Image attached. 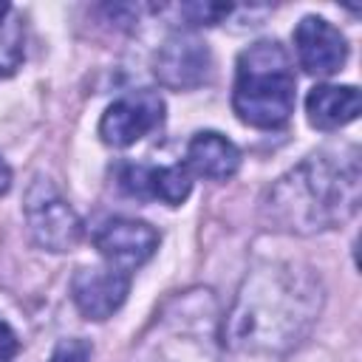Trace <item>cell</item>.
Returning <instances> with one entry per match:
<instances>
[{"label":"cell","mask_w":362,"mask_h":362,"mask_svg":"<svg viewBox=\"0 0 362 362\" xmlns=\"http://www.w3.org/2000/svg\"><path fill=\"white\" fill-rule=\"evenodd\" d=\"M119 187L139 201H161L178 206L189 195V173L181 164L173 167H147V164H127L119 173Z\"/></svg>","instance_id":"cell-11"},{"label":"cell","mask_w":362,"mask_h":362,"mask_svg":"<svg viewBox=\"0 0 362 362\" xmlns=\"http://www.w3.org/2000/svg\"><path fill=\"white\" fill-rule=\"evenodd\" d=\"M153 71L161 85L187 90V88H198L201 82H206L212 71V57H209L206 42H201L198 37L175 34L158 48Z\"/></svg>","instance_id":"cell-10"},{"label":"cell","mask_w":362,"mask_h":362,"mask_svg":"<svg viewBox=\"0 0 362 362\" xmlns=\"http://www.w3.org/2000/svg\"><path fill=\"white\" fill-rule=\"evenodd\" d=\"M11 187V167L6 164V158L0 156V195H6Z\"/></svg>","instance_id":"cell-17"},{"label":"cell","mask_w":362,"mask_h":362,"mask_svg":"<svg viewBox=\"0 0 362 362\" xmlns=\"http://www.w3.org/2000/svg\"><path fill=\"white\" fill-rule=\"evenodd\" d=\"M93 246L110 266L130 272L156 255L158 232L136 218H110L93 232Z\"/></svg>","instance_id":"cell-8"},{"label":"cell","mask_w":362,"mask_h":362,"mask_svg":"<svg viewBox=\"0 0 362 362\" xmlns=\"http://www.w3.org/2000/svg\"><path fill=\"white\" fill-rule=\"evenodd\" d=\"M23 212L31 238L48 252H71L82 240V221L62 192L42 175H37L25 192Z\"/></svg>","instance_id":"cell-5"},{"label":"cell","mask_w":362,"mask_h":362,"mask_svg":"<svg viewBox=\"0 0 362 362\" xmlns=\"http://www.w3.org/2000/svg\"><path fill=\"white\" fill-rule=\"evenodd\" d=\"M23 17L11 3H0V76H8L23 62Z\"/></svg>","instance_id":"cell-14"},{"label":"cell","mask_w":362,"mask_h":362,"mask_svg":"<svg viewBox=\"0 0 362 362\" xmlns=\"http://www.w3.org/2000/svg\"><path fill=\"white\" fill-rule=\"evenodd\" d=\"M130 291V272H122L110 263L76 269L71 280V300L88 320H107L122 308Z\"/></svg>","instance_id":"cell-7"},{"label":"cell","mask_w":362,"mask_h":362,"mask_svg":"<svg viewBox=\"0 0 362 362\" xmlns=\"http://www.w3.org/2000/svg\"><path fill=\"white\" fill-rule=\"evenodd\" d=\"M359 150H320L280 175L263 198L260 218L269 229L314 235L351 221L359 209Z\"/></svg>","instance_id":"cell-2"},{"label":"cell","mask_w":362,"mask_h":362,"mask_svg":"<svg viewBox=\"0 0 362 362\" xmlns=\"http://www.w3.org/2000/svg\"><path fill=\"white\" fill-rule=\"evenodd\" d=\"M161 119H164L161 96L153 90H136L107 105L99 122V136L110 147H130L139 139H144L150 130H156Z\"/></svg>","instance_id":"cell-6"},{"label":"cell","mask_w":362,"mask_h":362,"mask_svg":"<svg viewBox=\"0 0 362 362\" xmlns=\"http://www.w3.org/2000/svg\"><path fill=\"white\" fill-rule=\"evenodd\" d=\"M90 342L79 339V337H71V339H59L51 359L48 362H90Z\"/></svg>","instance_id":"cell-15"},{"label":"cell","mask_w":362,"mask_h":362,"mask_svg":"<svg viewBox=\"0 0 362 362\" xmlns=\"http://www.w3.org/2000/svg\"><path fill=\"white\" fill-rule=\"evenodd\" d=\"M294 51L297 62L311 76H331L348 59V42L339 28H334L322 17H303L294 28Z\"/></svg>","instance_id":"cell-9"},{"label":"cell","mask_w":362,"mask_h":362,"mask_svg":"<svg viewBox=\"0 0 362 362\" xmlns=\"http://www.w3.org/2000/svg\"><path fill=\"white\" fill-rule=\"evenodd\" d=\"M17 354H20V339L14 328L0 320V362H14Z\"/></svg>","instance_id":"cell-16"},{"label":"cell","mask_w":362,"mask_h":362,"mask_svg":"<svg viewBox=\"0 0 362 362\" xmlns=\"http://www.w3.org/2000/svg\"><path fill=\"white\" fill-rule=\"evenodd\" d=\"M322 300L314 269L291 260L255 263L221 325L226 362H286L311 334Z\"/></svg>","instance_id":"cell-1"},{"label":"cell","mask_w":362,"mask_h":362,"mask_svg":"<svg viewBox=\"0 0 362 362\" xmlns=\"http://www.w3.org/2000/svg\"><path fill=\"white\" fill-rule=\"evenodd\" d=\"M240 167V150L215 130H201L187 144L184 170H192L209 181H226Z\"/></svg>","instance_id":"cell-12"},{"label":"cell","mask_w":362,"mask_h":362,"mask_svg":"<svg viewBox=\"0 0 362 362\" xmlns=\"http://www.w3.org/2000/svg\"><path fill=\"white\" fill-rule=\"evenodd\" d=\"M359 107L362 99L354 85H317L305 96V113L317 130L345 127L359 116Z\"/></svg>","instance_id":"cell-13"},{"label":"cell","mask_w":362,"mask_h":362,"mask_svg":"<svg viewBox=\"0 0 362 362\" xmlns=\"http://www.w3.org/2000/svg\"><path fill=\"white\" fill-rule=\"evenodd\" d=\"M294 68L277 40H257L240 51L235 65L232 107L257 130L283 127L294 113Z\"/></svg>","instance_id":"cell-4"},{"label":"cell","mask_w":362,"mask_h":362,"mask_svg":"<svg viewBox=\"0 0 362 362\" xmlns=\"http://www.w3.org/2000/svg\"><path fill=\"white\" fill-rule=\"evenodd\" d=\"M130 362H221L218 300L209 288L170 297L144 331Z\"/></svg>","instance_id":"cell-3"}]
</instances>
